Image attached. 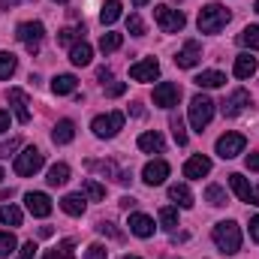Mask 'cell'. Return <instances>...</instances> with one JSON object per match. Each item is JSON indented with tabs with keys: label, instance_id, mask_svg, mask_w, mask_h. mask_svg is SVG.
I'll return each mask as SVG.
<instances>
[{
	"label": "cell",
	"instance_id": "9",
	"mask_svg": "<svg viewBox=\"0 0 259 259\" xmlns=\"http://www.w3.org/2000/svg\"><path fill=\"white\" fill-rule=\"evenodd\" d=\"M178 100H181V88H178L175 81H160V84L154 88V106H160V109H175Z\"/></svg>",
	"mask_w": 259,
	"mask_h": 259
},
{
	"label": "cell",
	"instance_id": "53",
	"mask_svg": "<svg viewBox=\"0 0 259 259\" xmlns=\"http://www.w3.org/2000/svg\"><path fill=\"white\" fill-rule=\"evenodd\" d=\"M133 3H136V6H145V3H148V0H133Z\"/></svg>",
	"mask_w": 259,
	"mask_h": 259
},
{
	"label": "cell",
	"instance_id": "41",
	"mask_svg": "<svg viewBox=\"0 0 259 259\" xmlns=\"http://www.w3.org/2000/svg\"><path fill=\"white\" fill-rule=\"evenodd\" d=\"M84 259H109V250H106L103 244H91V247L84 250Z\"/></svg>",
	"mask_w": 259,
	"mask_h": 259
},
{
	"label": "cell",
	"instance_id": "10",
	"mask_svg": "<svg viewBox=\"0 0 259 259\" xmlns=\"http://www.w3.org/2000/svg\"><path fill=\"white\" fill-rule=\"evenodd\" d=\"M247 106H250V94H247L244 88H238V91H232V94L220 103V112H223L226 118H238Z\"/></svg>",
	"mask_w": 259,
	"mask_h": 259
},
{
	"label": "cell",
	"instance_id": "27",
	"mask_svg": "<svg viewBox=\"0 0 259 259\" xmlns=\"http://www.w3.org/2000/svg\"><path fill=\"white\" fill-rule=\"evenodd\" d=\"M118 18H121V0H106L103 9H100V21L109 27V24H115Z\"/></svg>",
	"mask_w": 259,
	"mask_h": 259
},
{
	"label": "cell",
	"instance_id": "2",
	"mask_svg": "<svg viewBox=\"0 0 259 259\" xmlns=\"http://www.w3.org/2000/svg\"><path fill=\"white\" fill-rule=\"evenodd\" d=\"M214 244L220 247V253H226V256H232V253H238L241 250V229H238V223L235 220H220L217 226H214Z\"/></svg>",
	"mask_w": 259,
	"mask_h": 259
},
{
	"label": "cell",
	"instance_id": "11",
	"mask_svg": "<svg viewBox=\"0 0 259 259\" xmlns=\"http://www.w3.org/2000/svg\"><path fill=\"white\" fill-rule=\"evenodd\" d=\"M166 178H169V163H163V160H151V163L142 169V181H145L148 187H160Z\"/></svg>",
	"mask_w": 259,
	"mask_h": 259
},
{
	"label": "cell",
	"instance_id": "45",
	"mask_svg": "<svg viewBox=\"0 0 259 259\" xmlns=\"http://www.w3.org/2000/svg\"><path fill=\"white\" fill-rule=\"evenodd\" d=\"M124 91H127V84H124V81H115V84H109V91H106V94H109V97H121Z\"/></svg>",
	"mask_w": 259,
	"mask_h": 259
},
{
	"label": "cell",
	"instance_id": "42",
	"mask_svg": "<svg viewBox=\"0 0 259 259\" xmlns=\"http://www.w3.org/2000/svg\"><path fill=\"white\" fill-rule=\"evenodd\" d=\"M18 145H21L18 139H9V142H0V157H9V154H12V151L18 148Z\"/></svg>",
	"mask_w": 259,
	"mask_h": 259
},
{
	"label": "cell",
	"instance_id": "30",
	"mask_svg": "<svg viewBox=\"0 0 259 259\" xmlns=\"http://www.w3.org/2000/svg\"><path fill=\"white\" fill-rule=\"evenodd\" d=\"M238 42H241L244 49H250V52H259V24L244 27V30L238 33Z\"/></svg>",
	"mask_w": 259,
	"mask_h": 259
},
{
	"label": "cell",
	"instance_id": "44",
	"mask_svg": "<svg viewBox=\"0 0 259 259\" xmlns=\"http://www.w3.org/2000/svg\"><path fill=\"white\" fill-rule=\"evenodd\" d=\"M18 259H36V244L33 241H27L24 247H21V256Z\"/></svg>",
	"mask_w": 259,
	"mask_h": 259
},
{
	"label": "cell",
	"instance_id": "19",
	"mask_svg": "<svg viewBox=\"0 0 259 259\" xmlns=\"http://www.w3.org/2000/svg\"><path fill=\"white\" fill-rule=\"evenodd\" d=\"M72 139H75V124H72L69 118L58 121L55 130H52V142H55V145H69Z\"/></svg>",
	"mask_w": 259,
	"mask_h": 259
},
{
	"label": "cell",
	"instance_id": "32",
	"mask_svg": "<svg viewBox=\"0 0 259 259\" xmlns=\"http://www.w3.org/2000/svg\"><path fill=\"white\" fill-rule=\"evenodd\" d=\"M121 42H124V36L109 30V33H103V36H100V52H103V55H112V52H118V49H121Z\"/></svg>",
	"mask_w": 259,
	"mask_h": 259
},
{
	"label": "cell",
	"instance_id": "52",
	"mask_svg": "<svg viewBox=\"0 0 259 259\" xmlns=\"http://www.w3.org/2000/svg\"><path fill=\"white\" fill-rule=\"evenodd\" d=\"M15 3H21V0H0V9H9V6H15Z\"/></svg>",
	"mask_w": 259,
	"mask_h": 259
},
{
	"label": "cell",
	"instance_id": "24",
	"mask_svg": "<svg viewBox=\"0 0 259 259\" xmlns=\"http://www.w3.org/2000/svg\"><path fill=\"white\" fill-rule=\"evenodd\" d=\"M169 199L178 202V208H193V193L187 184H172L169 187Z\"/></svg>",
	"mask_w": 259,
	"mask_h": 259
},
{
	"label": "cell",
	"instance_id": "14",
	"mask_svg": "<svg viewBox=\"0 0 259 259\" xmlns=\"http://www.w3.org/2000/svg\"><path fill=\"white\" fill-rule=\"evenodd\" d=\"M6 100L12 103V109H15V118H18V124H27V121H30V109H27V94H24L21 88H9Z\"/></svg>",
	"mask_w": 259,
	"mask_h": 259
},
{
	"label": "cell",
	"instance_id": "57",
	"mask_svg": "<svg viewBox=\"0 0 259 259\" xmlns=\"http://www.w3.org/2000/svg\"><path fill=\"white\" fill-rule=\"evenodd\" d=\"M127 259H139V256H127Z\"/></svg>",
	"mask_w": 259,
	"mask_h": 259
},
{
	"label": "cell",
	"instance_id": "20",
	"mask_svg": "<svg viewBox=\"0 0 259 259\" xmlns=\"http://www.w3.org/2000/svg\"><path fill=\"white\" fill-rule=\"evenodd\" d=\"M139 148H142L145 154H163V151H166V142H163L160 133H142V136H139Z\"/></svg>",
	"mask_w": 259,
	"mask_h": 259
},
{
	"label": "cell",
	"instance_id": "50",
	"mask_svg": "<svg viewBox=\"0 0 259 259\" xmlns=\"http://www.w3.org/2000/svg\"><path fill=\"white\" fill-rule=\"evenodd\" d=\"M136 205H139V202H136V199H133V196H124V199H121V208H136Z\"/></svg>",
	"mask_w": 259,
	"mask_h": 259
},
{
	"label": "cell",
	"instance_id": "12",
	"mask_svg": "<svg viewBox=\"0 0 259 259\" xmlns=\"http://www.w3.org/2000/svg\"><path fill=\"white\" fill-rule=\"evenodd\" d=\"M157 75H160V64L154 58H145V61L130 66V78L133 81H154Z\"/></svg>",
	"mask_w": 259,
	"mask_h": 259
},
{
	"label": "cell",
	"instance_id": "58",
	"mask_svg": "<svg viewBox=\"0 0 259 259\" xmlns=\"http://www.w3.org/2000/svg\"><path fill=\"white\" fill-rule=\"evenodd\" d=\"M69 259H72V256H69Z\"/></svg>",
	"mask_w": 259,
	"mask_h": 259
},
{
	"label": "cell",
	"instance_id": "15",
	"mask_svg": "<svg viewBox=\"0 0 259 259\" xmlns=\"http://www.w3.org/2000/svg\"><path fill=\"white\" fill-rule=\"evenodd\" d=\"M127 226H130V232H133L136 238H151V235H154V229H157V226H154V220H151L148 214H139V211H133V214H130Z\"/></svg>",
	"mask_w": 259,
	"mask_h": 259
},
{
	"label": "cell",
	"instance_id": "38",
	"mask_svg": "<svg viewBox=\"0 0 259 259\" xmlns=\"http://www.w3.org/2000/svg\"><path fill=\"white\" fill-rule=\"evenodd\" d=\"M169 127H172V136H175V142H178V145H187V130H184V121H181L178 115H172Z\"/></svg>",
	"mask_w": 259,
	"mask_h": 259
},
{
	"label": "cell",
	"instance_id": "6",
	"mask_svg": "<svg viewBox=\"0 0 259 259\" xmlns=\"http://www.w3.org/2000/svg\"><path fill=\"white\" fill-rule=\"evenodd\" d=\"M154 18H157V24H160L163 33H178V30H184V24H187L184 12H181V9H172V6H157V9H154Z\"/></svg>",
	"mask_w": 259,
	"mask_h": 259
},
{
	"label": "cell",
	"instance_id": "7",
	"mask_svg": "<svg viewBox=\"0 0 259 259\" xmlns=\"http://www.w3.org/2000/svg\"><path fill=\"white\" fill-rule=\"evenodd\" d=\"M18 42L30 52V55H36L39 52V46H42V36H46V27L39 24V21H24V24H18Z\"/></svg>",
	"mask_w": 259,
	"mask_h": 259
},
{
	"label": "cell",
	"instance_id": "8",
	"mask_svg": "<svg viewBox=\"0 0 259 259\" xmlns=\"http://www.w3.org/2000/svg\"><path fill=\"white\" fill-rule=\"evenodd\" d=\"M244 145H247V139H244L241 133H223V136L217 139L214 151H217V157H223V160H232V157H238V154L244 151Z\"/></svg>",
	"mask_w": 259,
	"mask_h": 259
},
{
	"label": "cell",
	"instance_id": "21",
	"mask_svg": "<svg viewBox=\"0 0 259 259\" xmlns=\"http://www.w3.org/2000/svg\"><path fill=\"white\" fill-rule=\"evenodd\" d=\"M61 208H64L69 217H81V214H84V208H88V199H84L81 193H69V196L61 199Z\"/></svg>",
	"mask_w": 259,
	"mask_h": 259
},
{
	"label": "cell",
	"instance_id": "26",
	"mask_svg": "<svg viewBox=\"0 0 259 259\" xmlns=\"http://www.w3.org/2000/svg\"><path fill=\"white\" fill-rule=\"evenodd\" d=\"M256 66H259L256 58H250V55L244 52V55L235 58V75H238V78H250V75L256 72Z\"/></svg>",
	"mask_w": 259,
	"mask_h": 259
},
{
	"label": "cell",
	"instance_id": "47",
	"mask_svg": "<svg viewBox=\"0 0 259 259\" xmlns=\"http://www.w3.org/2000/svg\"><path fill=\"white\" fill-rule=\"evenodd\" d=\"M247 169H250V172H259V151L247 157Z\"/></svg>",
	"mask_w": 259,
	"mask_h": 259
},
{
	"label": "cell",
	"instance_id": "46",
	"mask_svg": "<svg viewBox=\"0 0 259 259\" xmlns=\"http://www.w3.org/2000/svg\"><path fill=\"white\" fill-rule=\"evenodd\" d=\"M250 238H253V241L259 244V214L253 217V220H250Z\"/></svg>",
	"mask_w": 259,
	"mask_h": 259
},
{
	"label": "cell",
	"instance_id": "36",
	"mask_svg": "<svg viewBox=\"0 0 259 259\" xmlns=\"http://www.w3.org/2000/svg\"><path fill=\"white\" fill-rule=\"evenodd\" d=\"M160 223H163V229L175 232V226H178V208H172V205L160 208Z\"/></svg>",
	"mask_w": 259,
	"mask_h": 259
},
{
	"label": "cell",
	"instance_id": "54",
	"mask_svg": "<svg viewBox=\"0 0 259 259\" xmlns=\"http://www.w3.org/2000/svg\"><path fill=\"white\" fill-rule=\"evenodd\" d=\"M3 178H6V175H3V169H0V181H3Z\"/></svg>",
	"mask_w": 259,
	"mask_h": 259
},
{
	"label": "cell",
	"instance_id": "51",
	"mask_svg": "<svg viewBox=\"0 0 259 259\" xmlns=\"http://www.w3.org/2000/svg\"><path fill=\"white\" fill-rule=\"evenodd\" d=\"M52 232H55L52 226H42V229H39V235H42V238H52Z\"/></svg>",
	"mask_w": 259,
	"mask_h": 259
},
{
	"label": "cell",
	"instance_id": "55",
	"mask_svg": "<svg viewBox=\"0 0 259 259\" xmlns=\"http://www.w3.org/2000/svg\"><path fill=\"white\" fill-rule=\"evenodd\" d=\"M55 3H66V0H55Z\"/></svg>",
	"mask_w": 259,
	"mask_h": 259
},
{
	"label": "cell",
	"instance_id": "13",
	"mask_svg": "<svg viewBox=\"0 0 259 259\" xmlns=\"http://www.w3.org/2000/svg\"><path fill=\"white\" fill-rule=\"evenodd\" d=\"M202 61V46L196 42V39H190V42H184V49L175 55V64L181 66V69H193L196 64Z\"/></svg>",
	"mask_w": 259,
	"mask_h": 259
},
{
	"label": "cell",
	"instance_id": "37",
	"mask_svg": "<svg viewBox=\"0 0 259 259\" xmlns=\"http://www.w3.org/2000/svg\"><path fill=\"white\" fill-rule=\"evenodd\" d=\"M15 247H18L15 235H12V232H0V259L12 256V253H15Z\"/></svg>",
	"mask_w": 259,
	"mask_h": 259
},
{
	"label": "cell",
	"instance_id": "49",
	"mask_svg": "<svg viewBox=\"0 0 259 259\" xmlns=\"http://www.w3.org/2000/svg\"><path fill=\"white\" fill-rule=\"evenodd\" d=\"M97 78H100L103 84H106V81H112V69H106V66H103V69L97 72Z\"/></svg>",
	"mask_w": 259,
	"mask_h": 259
},
{
	"label": "cell",
	"instance_id": "3",
	"mask_svg": "<svg viewBox=\"0 0 259 259\" xmlns=\"http://www.w3.org/2000/svg\"><path fill=\"white\" fill-rule=\"evenodd\" d=\"M211 118H214V103L205 94H196L193 100H190V124H193V130L202 133L211 124Z\"/></svg>",
	"mask_w": 259,
	"mask_h": 259
},
{
	"label": "cell",
	"instance_id": "25",
	"mask_svg": "<svg viewBox=\"0 0 259 259\" xmlns=\"http://www.w3.org/2000/svg\"><path fill=\"white\" fill-rule=\"evenodd\" d=\"M193 81L199 84V88H220V84L226 81V75H223L220 69H205V72H199V75H196Z\"/></svg>",
	"mask_w": 259,
	"mask_h": 259
},
{
	"label": "cell",
	"instance_id": "39",
	"mask_svg": "<svg viewBox=\"0 0 259 259\" xmlns=\"http://www.w3.org/2000/svg\"><path fill=\"white\" fill-rule=\"evenodd\" d=\"M127 33L130 36H145V21L139 15H130L127 18Z\"/></svg>",
	"mask_w": 259,
	"mask_h": 259
},
{
	"label": "cell",
	"instance_id": "22",
	"mask_svg": "<svg viewBox=\"0 0 259 259\" xmlns=\"http://www.w3.org/2000/svg\"><path fill=\"white\" fill-rule=\"evenodd\" d=\"M75 84H78V78H75V75H69V72H64V75H55V78H52V94H58V97L75 94Z\"/></svg>",
	"mask_w": 259,
	"mask_h": 259
},
{
	"label": "cell",
	"instance_id": "35",
	"mask_svg": "<svg viewBox=\"0 0 259 259\" xmlns=\"http://www.w3.org/2000/svg\"><path fill=\"white\" fill-rule=\"evenodd\" d=\"M205 202L214 205V208H223V205H226V190H223L220 184H211V187L205 190Z\"/></svg>",
	"mask_w": 259,
	"mask_h": 259
},
{
	"label": "cell",
	"instance_id": "5",
	"mask_svg": "<svg viewBox=\"0 0 259 259\" xmlns=\"http://www.w3.org/2000/svg\"><path fill=\"white\" fill-rule=\"evenodd\" d=\"M42 163H46V157H42L39 148H24L21 154H15V175L30 178V175H36L42 169Z\"/></svg>",
	"mask_w": 259,
	"mask_h": 259
},
{
	"label": "cell",
	"instance_id": "29",
	"mask_svg": "<svg viewBox=\"0 0 259 259\" xmlns=\"http://www.w3.org/2000/svg\"><path fill=\"white\" fill-rule=\"evenodd\" d=\"M21 220H24L21 208H15V205H3L0 208V226H21Z\"/></svg>",
	"mask_w": 259,
	"mask_h": 259
},
{
	"label": "cell",
	"instance_id": "33",
	"mask_svg": "<svg viewBox=\"0 0 259 259\" xmlns=\"http://www.w3.org/2000/svg\"><path fill=\"white\" fill-rule=\"evenodd\" d=\"M81 36H84V27H64L61 33H58V46H75V42H81Z\"/></svg>",
	"mask_w": 259,
	"mask_h": 259
},
{
	"label": "cell",
	"instance_id": "34",
	"mask_svg": "<svg viewBox=\"0 0 259 259\" xmlns=\"http://www.w3.org/2000/svg\"><path fill=\"white\" fill-rule=\"evenodd\" d=\"M15 69H18V58L12 52H0V78H12Z\"/></svg>",
	"mask_w": 259,
	"mask_h": 259
},
{
	"label": "cell",
	"instance_id": "4",
	"mask_svg": "<svg viewBox=\"0 0 259 259\" xmlns=\"http://www.w3.org/2000/svg\"><path fill=\"white\" fill-rule=\"evenodd\" d=\"M94 136L97 139H115L121 130H124V112H109V115H97L94 118Z\"/></svg>",
	"mask_w": 259,
	"mask_h": 259
},
{
	"label": "cell",
	"instance_id": "40",
	"mask_svg": "<svg viewBox=\"0 0 259 259\" xmlns=\"http://www.w3.org/2000/svg\"><path fill=\"white\" fill-rule=\"evenodd\" d=\"M69 256H72V241H61L46 259H69Z\"/></svg>",
	"mask_w": 259,
	"mask_h": 259
},
{
	"label": "cell",
	"instance_id": "31",
	"mask_svg": "<svg viewBox=\"0 0 259 259\" xmlns=\"http://www.w3.org/2000/svg\"><path fill=\"white\" fill-rule=\"evenodd\" d=\"M81 196H84V199H91V202H100V199H106V187H103L100 181L88 178V181L81 184Z\"/></svg>",
	"mask_w": 259,
	"mask_h": 259
},
{
	"label": "cell",
	"instance_id": "18",
	"mask_svg": "<svg viewBox=\"0 0 259 259\" xmlns=\"http://www.w3.org/2000/svg\"><path fill=\"white\" fill-rule=\"evenodd\" d=\"M24 205H27V211H30L33 217H49V214H52V199L46 193H33V190H30V193L24 196Z\"/></svg>",
	"mask_w": 259,
	"mask_h": 259
},
{
	"label": "cell",
	"instance_id": "16",
	"mask_svg": "<svg viewBox=\"0 0 259 259\" xmlns=\"http://www.w3.org/2000/svg\"><path fill=\"white\" fill-rule=\"evenodd\" d=\"M208 172H211V160H208V157H202V154H193V157L184 163V178H190V181L205 178Z\"/></svg>",
	"mask_w": 259,
	"mask_h": 259
},
{
	"label": "cell",
	"instance_id": "1",
	"mask_svg": "<svg viewBox=\"0 0 259 259\" xmlns=\"http://www.w3.org/2000/svg\"><path fill=\"white\" fill-rule=\"evenodd\" d=\"M229 9L223 6V3H208V6H202L199 9V33H220L226 24H229Z\"/></svg>",
	"mask_w": 259,
	"mask_h": 259
},
{
	"label": "cell",
	"instance_id": "23",
	"mask_svg": "<svg viewBox=\"0 0 259 259\" xmlns=\"http://www.w3.org/2000/svg\"><path fill=\"white\" fill-rule=\"evenodd\" d=\"M69 61H72L75 66H88L91 61H94V49L81 39V42H75V46L69 49Z\"/></svg>",
	"mask_w": 259,
	"mask_h": 259
},
{
	"label": "cell",
	"instance_id": "43",
	"mask_svg": "<svg viewBox=\"0 0 259 259\" xmlns=\"http://www.w3.org/2000/svg\"><path fill=\"white\" fill-rule=\"evenodd\" d=\"M97 229H100V232H103V235H112V238H124V235H121V232H118V229H115V223H100V226H97Z\"/></svg>",
	"mask_w": 259,
	"mask_h": 259
},
{
	"label": "cell",
	"instance_id": "17",
	"mask_svg": "<svg viewBox=\"0 0 259 259\" xmlns=\"http://www.w3.org/2000/svg\"><path fill=\"white\" fill-rule=\"evenodd\" d=\"M229 187L235 190V196H238L241 202H250V205H256V208H259V196L250 190V184H247V178H244V175L232 172V175H229Z\"/></svg>",
	"mask_w": 259,
	"mask_h": 259
},
{
	"label": "cell",
	"instance_id": "48",
	"mask_svg": "<svg viewBox=\"0 0 259 259\" xmlns=\"http://www.w3.org/2000/svg\"><path fill=\"white\" fill-rule=\"evenodd\" d=\"M12 124V118H9V112H0V133H6Z\"/></svg>",
	"mask_w": 259,
	"mask_h": 259
},
{
	"label": "cell",
	"instance_id": "28",
	"mask_svg": "<svg viewBox=\"0 0 259 259\" xmlns=\"http://www.w3.org/2000/svg\"><path fill=\"white\" fill-rule=\"evenodd\" d=\"M49 187H64L66 181H69V166L66 163H55L52 169H49Z\"/></svg>",
	"mask_w": 259,
	"mask_h": 259
},
{
	"label": "cell",
	"instance_id": "56",
	"mask_svg": "<svg viewBox=\"0 0 259 259\" xmlns=\"http://www.w3.org/2000/svg\"><path fill=\"white\" fill-rule=\"evenodd\" d=\"M256 12H259V0H256Z\"/></svg>",
	"mask_w": 259,
	"mask_h": 259
}]
</instances>
